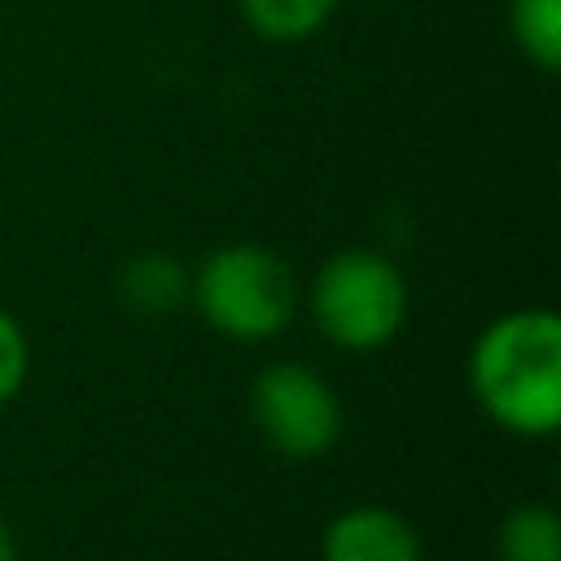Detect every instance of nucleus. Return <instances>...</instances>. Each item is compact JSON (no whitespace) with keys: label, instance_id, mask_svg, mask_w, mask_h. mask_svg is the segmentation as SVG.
Returning a JSON list of instances; mask_svg holds the SVG:
<instances>
[{"label":"nucleus","instance_id":"f257e3e1","mask_svg":"<svg viewBox=\"0 0 561 561\" xmlns=\"http://www.w3.org/2000/svg\"><path fill=\"white\" fill-rule=\"evenodd\" d=\"M478 408L508 434L548 438L561 425V320L548 307L495 316L469 351Z\"/></svg>","mask_w":561,"mask_h":561},{"label":"nucleus","instance_id":"f03ea898","mask_svg":"<svg viewBox=\"0 0 561 561\" xmlns=\"http://www.w3.org/2000/svg\"><path fill=\"white\" fill-rule=\"evenodd\" d=\"M188 298L224 337L263 342L294 320L298 289L289 263L276 250L259 241H232L197 263V272L188 276Z\"/></svg>","mask_w":561,"mask_h":561},{"label":"nucleus","instance_id":"7ed1b4c3","mask_svg":"<svg viewBox=\"0 0 561 561\" xmlns=\"http://www.w3.org/2000/svg\"><path fill=\"white\" fill-rule=\"evenodd\" d=\"M311 316L342 351H377L408 320V280L394 259L346 245L311 280Z\"/></svg>","mask_w":561,"mask_h":561},{"label":"nucleus","instance_id":"20e7f679","mask_svg":"<svg viewBox=\"0 0 561 561\" xmlns=\"http://www.w3.org/2000/svg\"><path fill=\"white\" fill-rule=\"evenodd\" d=\"M250 416L263 443L289 460H316L342 438V399L316 368L294 359L267 364L254 377Z\"/></svg>","mask_w":561,"mask_h":561},{"label":"nucleus","instance_id":"39448f33","mask_svg":"<svg viewBox=\"0 0 561 561\" xmlns=\"http://www.w3.org/2000/svg\"><path fill=\"white\" fill-rule=\"evenodd\" d=\"M320 561H421V535L386 504H355L329 517Z\"/></svg>","mask_w":561,"mask_h":561},{"label":"nucleus","instance_id":"423d86ee","mask_svg":"<svg viewBox=\"0 0 561 561\" xmlns=\"http://www.w3.org/2000/svg\"><path fill=\"white\" fill-rule=\"evenodd\" d=\"M118 298L131 316H167L180 298H188V272L162 250L136 254L118 272Z\"/></svg>","mask_w":561,"mask_h":561},{"label":"nucleus","instance_id":"0eeeda50","mask_svg":"<svg viewBox=\"0 0 561 561\" xmlns=\"http://www.w3.org/2000/svg\"><path fill=\"white\" fill-rule=\"evenodd\" d=\"M237 9L254 35L272 44H298L333 18L337 0H237Z\"/></svg>","mask_w":561,"mask_h":561},{"label":"nucleus","instance_id":"6e6552de","mask_svg":"<svg viewBox=\"0 0 561 561\" xmlns=\"http://www.w3.org/2000/svg\"><path fill=\"white\" fill-rule=\"evenodd\" d=\"M500 561H561V517L548 504H517L495 535Z\"/></svg>","mask_w":561,"mask_h":561},{"label":"nucleus","instance_id":"1a4fd4ad","mask_svg":"<svg viewBox=\"0 0 561 561\" xmlns=\"http://www.w3.org/2000/svg\"><path fill=\"white\" fill-rule=\"evenodd\" d=\"M508 35L530 66H539L543 75H557V66H561V0H508Z\"/></svg>","mask_w":561,"mask_h":561},{"label":"nucleus","instance_id":"9d476101","mask_svg":"<svg viewBox=\"0 0 561 561\" xmlns=\"http://www.w3.org/2000/svg\"><path fill=\"white\" fill-rule=\"evenodd\" d=\"M26 368H31L26 333H22V324L13 320V311L0 307V403H9V399L22 390Z\"/></svg>","mask_w":561,"mask_h":561},{"label":"nucleus","instance_id":"9b49d317","mask_svg":"<svg viewBox=\"0 0 561 561\" xmlns=\"http://www.w3.org/2000/svg\"><path fill=\"white\" fill-rule=\"evenodd\" d=\"M0 561H18V539H13L4 517H0Z\"/></svg>","mask_w":561,"mask_h":561}]
</instances>
